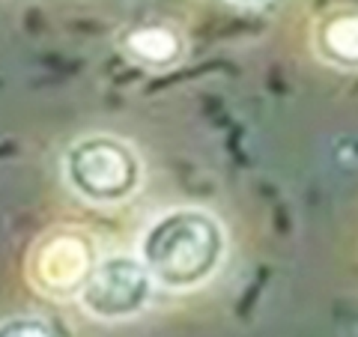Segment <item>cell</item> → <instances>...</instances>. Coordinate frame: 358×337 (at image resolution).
I'll list each match as a JSON object with an SVG mask.
<instances>
[{"mask_svg":"<svg viewBox=\"0 0 358 337\" xmlns=\"http://www.w3.org/2000/svg\"><path fill=\"white\" fill-rule=\"evenodd\" d=\"M227 254V233L206 209L179 206L162 212L138 239V257L155 287L192 293L209 284Z\"/></svg>","mask_w":358,"mask_h":337,"instance_id":"6da1fadb","label":"cell"},{"mask_svg":"<svg viewBox=\"0 0 358 337\" xmlns=\"http://www.w3.org/2000/svg\"><path fill=\"white\" fill-rule=\"evenodd\" d=\"M63 179L72 194L93 206H117L138 194L143 162L129 141L114 134H87L63 152Z\"/></svg>","mask_w":358,"mask_h":337,"instance_id":"7a4b0ae2","label":"cell"},{"mask_svg":"<svg viewBox=\"0 0 358 337\" xmlns=\"http://www.w3.org/2000/svg\"><path fill=\"white\" fill-rule=\"evenodd\" d=\"M152 289L155 284L141 257L117 251L96 257L75 299L87 317L102 322H122L147 310Z\"/></svg>","mask_w":358,"mask_h":337,"instance_id":"3957f363","label":"cell"},{"mask_svg":"<svg viewBox=\"0 0 358 337\" xmlns=\"http://www.w3.org/2000/svg\"><path fill=\"white\" fill-rule=\"evenodd\" d=\"M96 263V251L81 233H54L33 248L30 278L45 296L72 299L81 289L87 272Z\"/></svg>","mask_w":358,"mask_h":337,"instance_id":"277c9868","label":"cell"},{"mask_svg":"<svg viewBox=\"0 0 358 337\" xmlns=\"http://www.w3.org/2000/svg\"><path fill=\"white\" fill-rule=\"evenodd\" d=\"M317 54L341 72H358V9L326 15L313 33Z\"/></svg>","mask_w":358,"mask_h":337,"instance_id":"5b68a950","label":"cell"},{"mask_svg":"<svg viewBox=\"0 0 358 337\" xmlns=\"http://www.w3.org/2000/svg\"><path fill=\"white\" fill-rule=\"evenodd\" d=\"M126 51L147 69H171L182 57V36L167 24H138L126 33Z\"/></svg>","mask_w":358,"mask_h":337,"instance_id":"8992f818","label":"cell"},{"mask_svg":"<svg viewBox=\"0 0 358 337\" xmlns=\"http://www.w3.org/2000/svg\"><path fill=\"white\" fill-rule=\"evenodd\" d=\"M0 337H63V329L48 317L18 313V317L0 320Z\"/></svg>","mask_w":358,"mask_h":337,"instance_id":"52a82bcc","label":"cell"},{"mask_svg":"<svg viewBox=\"0 0 358 337\" xmlns=\"http://www.w3.org/2000/svg\"><path fill=\"white\" fill-rule=\"evenodd\" d=\"M230 3H239V6H263L268 0H230Z\"/></svg>","mask_w":358,"mask_h":337,"instance_id":"ba28073f","label":"cell"}]
</instances>
